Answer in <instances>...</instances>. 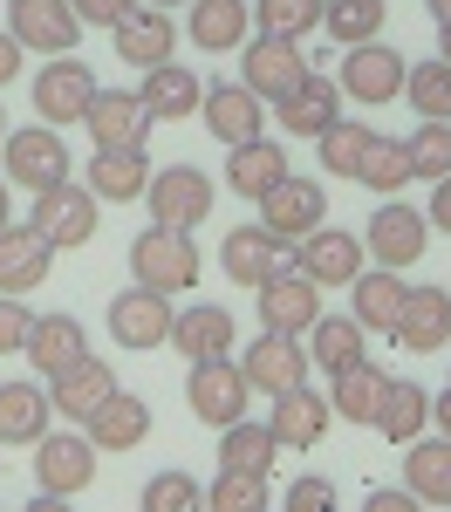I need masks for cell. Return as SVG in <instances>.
<instances>
[{
	"instance_id": "1",
	"label": "cell",
	"mask_w": 451,
	"mask_h": 512,
	"mask_svg": "<svg viewBox=\"0 0 451 512\" xmlns=\"http://www.w3.org/2000/svg\"><path fill=\"white\" fill-rule=\"evenodd\" d=\"M199 246L192 233H178V226H144V233L130 239V274L137 287H158V294H185V287H199Z\"/></svg>"
},
{
	"instance_id": "2",
	"label": "cell",
	"mask_w": 451,
	"mask_h": 512,
	"mask_svg": "<svg viewBox=\"0 0 451 512\" xmlns=\"http://www.w3.org/2000/svg\"><path fill=\"white\" fill-rule=\"evenodd\" d=\"M0 158H7V185H21V192H55V185L69 178V144H62V130H48V123L7 130V137H0Z\"/></svg>"
},
{
	"instance_id": "3",
	"label": "cell",
	"mask_w": 451,
	"mask_h": 512,
	"mask_svg": "<svg viewBox=\"0 0 451 512\" xmlns=\"http://www.w3.org/2000/svg\"><path fill=\"white\" fill-rule=\"evenodd\" d=\"M28 226H35L55 253H76V246H89L96 239V192L89 185H76V178H62L55 192H35V212H28Z\"/></svg>"
},
{
	"instance_id": "4",
	"label": "cell",
	"mask_w": 451,
	"mask_h": 512,
	"mask_svg": "<svg viewBox=\"0 0 451 512\" xmlns=\"http://www.w3.org/2000/svg\"><path fill=\"white\" fill-rule=\"evenodd\" d=\"M424 246H431V219H424L417 205H404V198H383V205L369 212L363 253L376 260V267L404 274V267H417V260H424Z\"/></svg>"
},
{
	"instance_id": "5",
	"label": "cell",
	"mask_w": 451,
	"mask_h": 512,
	"mask_svg": "<svg viewBox=\"0 0 451 512\" xmlns=\"http://www.w3.org/2000/svg\"><path fill=\"white\" fill-rule=\"evenodd\" d=\"M315 76V62L301 55V41H274V35H246L240 41V82L260 96V103H281L287 89Z\"/></svg>"
},
{
	"instance_id": "6",
	"label": "cell",
	"mask_w": 451,
	"mask_h": 512,
	"mask_svg": "<svg viewBox=\"0 0 451 512\" xmlns=\"http://www.w3.org/2000/svg\"><path fill=\"white\" fill-rule=\"evenodd\" d=\"M185 403H192V417L212 424V431H226V424H240L253 390H246L240 362L233 355H212V362H192V376H185Z\"/></svg>"
},
{
	"instance_id": "7",
	"label": "cell",
	"mask_w": 451,
	"mask_h": 512,
	"mask_svg": "<svg viewBox=\"0 0 451 512\" xmlns=\"http://www.w3.org/2000/svg\"><path fill=\"white\" fill-rule=\"evenodd\" d=\"M151 219L158 226H178V233H192V226H205L212 219V178H205L199 164H164V171H151Z\"/></svg>"
},
{
	"instance_id": "8",
	"label": "cell",
	"mask_w": 451,
	"mask_h": 512,
	"mask_svg": "<svg viewBox=\"0 0 451 512\" xmlns=\"http://www.w3.org/2000/svg\"><path fill=\"white\" fill-rule=\"evenodd\" d=\"M404 69H410V62L390 48V41H363V48H349V55H342L335 89H342L349 103L376 110V103H397V96H404Z\"/></svg>"
},
{
	"instance_id": "9",
	"label": "cell",
	"mask_w": 451,
	"mask_h": 512,
	"mask_svg": "<svg viewBox=\"0 0 451 512\" xmlns=\"http://www.w3.org/2000/svg\"><path fill=\"white\" fill-rule=\"evenodd\" d=\"M253 205H260V226L281 239V246L308 239V233H315V226L328 219V192L315 185V178H301V171H287L281 185H274L267 198H253Z\"/></svg>"
},
{
	"instance_id": "10",
	"label": "cell",
	"mask_w": 451,
	"mask_h": 512,
	"mask_svg": "<svg viewBox=\"0 0 451 512\" xmlns=\"http://www.w3.org/2000/svg\"><path fill=\"white\" fill-rule=\"evenodd\" d=\"M28 96H35V123L62 130V123H82V110L96 103V76H89V62H76V55H55L35 76Z\"/></svg>"
},
{
	"instance_id": "11",
	"label": "cell",
	"mask_w": 451,
	"mask_h": 512,
	"mask_svg": "<svg viewBox=\"0 0 451 512\" xmlns=\"http://www.w3.org/2000/svg\"><path fill=\"white\" fill-rule=\"evenodd\" d=\"M89 478H96V444L82 431H41L35 437V492L69 499V492H89Z\"/></svg>"
},
{
	"instance_id": "12",
	"label": "cell",
	"mask_w": 451,
	"mask_h": 512,
	"mask_svg": "<svg viewBox=\"0 0 451 512\" xmlns=\"http://www.w3.org/2000/svg\"><path fill=\"white\" fill-rule=\"evenodd\" d=\"M253 294H260V328H274V335H308L322 321V287L308 274H294V267L267 274Z\"/></svg>"
},
{
	"instance_id": "13",
	"label": "cell",
	"mask_w": 451,
	"mask_h": 512,
	"mask_svg": "<svg viewBox=\"0 0 451 512\" xmlns=\"http://www.w3.org/2000/svg\"><path fill=\"white\" fill-rule=\"evenodd\" d=\"M240 376H246V390H260V396H281L294 390V383H308V349H301V335H253L240 355Z\"/></svg>"
},
{
	"instance_id": "14",
	"label": "cell",
	"mask_w": 451,
	"mask_h": 512,
	"mask_svg": "<svg viewBox=\"0 0 451 512\" xmlns=\"http://www.w3.org/2000/svg\"><path fill=\"white\" fill-rule=\"evenodd\" d=\"M7 35L41 55H69L82 41V21L69 0H7Z\"/></svg>"
},
{
	"instance_id": "15",
	"label": "cell",
	"mask_w": 451,
	"mask_h": 512,
	"mask_svg": "<svg viewBox=\"0 0 451 512\" xmlns=\"http://www.w3.org/2000/svg\"><path fill=\"white\" fill-rule=\"evenodd\" d=\"M294 274H308L315 287H349L363 274V239L342 226H315L308 239H294Z\"/></svg>"
},
{
	"instance_id": "16",
	"label": "cell",
	"mask_w": 451,
	"mask_h": 512,
	"mask_svg": "<svg viewBox=\"0 0 451 512\" xmlns=\"http://www.w3.org/2000/svg\"><path fill=\"white\" fill-rule=\"evenodd\" d=\"M171 294H158V287H130V294H117L110 301V335H117L123 349H164L171 342Z\"/></svg>"
},
{
	"instance_id": "17",
	"label": "cell",
	"mask_w": 451,
	"mask_h": 512,
	"mask_svg": "<svg viewBox=\"0 0 451 512\" xmlns=\"http://www.w3.org/2000/svg\"><path fill=\"white\" fill-rule=\"evenodd\" d=\"M199 117H205V130H212L226 151H233V144H253V137H267V103H260L246 82H219V89H205Z\"/></svg>"
},
{
	"instance_id": "18",
	"label": "cell",
	"mask_w": 451,
	"mask_h": 512,
	"mask_svg": "<svg viewBox=\"0 0 451 512\" xmlns=\"http://www.w3.org/2000/svg\"><path fill=\"white\" fill-rule=\"evenodd\" d=\"M219 267H226V280H240V287H260L267 274L294 267V246H281L267 226H233V233L219 239Z\"/></svg>"
},
{
	"instance_id": "19",
	"label": "cell",
	"mask_w": 451,
	"mask_h": 512,
	"mask_svg": "<svg viewBox=\"0 0 451 512\" xmlns=\"http://www.w3.org/2000/svg\"><path fill=\"white\" fill-rule=\"evenodd\" d=\"M96 151H123V144H144L151 137V110L137 103V89H96V103L82 110Z\"/></svg>"
},
{
	"instance_id": "20",
	"label": "cell",
	"mask_w": 451,
	"mask_h": 512,
	"mask_svg": "<svg viewBox=\"0 0 451 512\" xmlns=\"http://www.w3.org/2000/svg\"><path fill=\"white\" fill-rule=\"evenodd\" d=\"M110 35H117V55L130 69H158V62H171V48H178V21H171L164 7H144V0H137Z\"/></svg>"
},
{
	"instance_id": "21",
	"label": "cell",
	"mask_w": 451,
	"mask_h": 512,
	"mask_svg": "<svg viewBox=\"0 0 451 512\" xmlns=\"http://www.w3.org/2000/svg\"><path fill=\"white\" fill-rule=\"evenodd\" d=\"M82 437H89L96 451H137V444L151 437V403H144V396H130V390H110L96 410H89Z\"/></svg>"
},
{
	"instance_id": "22",
	"label": "cell",
	"mask_w": 451,
	"mask_h": 512,
	"mask_svg": "<svg viewBox=\"0 0 451 512\" xmlns=\"http://www.w3.org/2000/svg\"><path fill=\"white\" fill-rule=\"evenodd\" d=\"M404 349L417 355H431V349H445L451 342V294L438 287V280H424V287H410L404 294V315H397V328H390Z\"/></svg>"
},
{
	"instance_id": "23",
	"label": "cell",
	"mask_w": 451,
	"mask_h": 512,
	"mask_svg": "<svg viewBox=\"0 0 451 512\" xmlns=\"http://www.w3.org/2000/svg\"><path fill=\"white\" fill-rule=\"evenodd\" d=\"M328 396H315L308 383H294V390L274 396V417H267V431H274V444H287V451H315L328 437Z\"/></svg>"
},
{
	"instance_id": "24",
	"label": "cell",
	"mask_w": 451,
	"mask_h": 512,
	"mask_svg": "<svg viewBox=\"0 0 451 512\" xmlns=\"http://www.w3.org/2000/svg\"><path fill=\"white\" fill-rule=\"evenodd\" d=\"M48 267H55V246L28 219H14L0 233V294H35L41 280H48Z\"/></svg>"
},
{
	"instance_id": "25",
	"label": "cell",
	"mask_w": 451,
	"mask_h": 512,
	"mask_svg": "<svg viewBox=\"0 0 451 512\" xmlns=\"http://www.w3.org/2000/svg\"><path fill=\"white\" fill-rule=\"evenodd\" d=\"M137 103L151 110V123L199 117V103H205V82L192 76L185 62H158V69H144V82H137Z\"/></svg>"
},
{
	"instance_id": "26",
	"label": "cell",
	"mask_w": 451,
	"mask_h": 512,
	"mask_svg": "<svg viewBox=\"0 0 451 512\" xmlns=\"http://www.w3.org/2000/svg\"><path fill=\"white\" fill-rule=\"evenodd\" d=\"M110 390H117L110 362L82 355V362H69L62 376H48V410H55V417H69V424H89V410H96Z\"/></svg>"
},
{
	"instance_id": "27",
	"label": "cell",
	"mask_w": 451,
	"mask_h": 512,
	"mask_svg": "<svg viewBox=\"0 0 451 512\" xmlns=\"http://www.w3.org/2000/svg\"><path fill=\"white\" fill-rule=\"evenodd\" d=\"M171 349L185 362H212V355H233V315L219 301H192L171 315Z\"/></svg>"
},
{
	"instance_id": "28",
	"label": "cell",
	"mask_w": 451,
	"mask_h": 512,
	"mask_svg": "<svg viewBox=\"0 0 451 512\" xmlns=\"http://www.w3.org/2000/svg\"><path fill=\"white\" fill-rule=\"evenodd\" d=\"M185 7H192L185 35H192V48H205V55H233V48L253 35V0H185Z\"/></svg>"
},
{
	"instance_id": "29",
	"label": "cell",
	"mask_w": 451,
	"mask_h": 512,
	"mask_svg": "<svg viewBox=\"0 0 451 512\" xmlns=\"http://www.w3.org/2000/svg\"><path fill=\"white\" fill-rule=\"evenodd\" d=\"M82 185L96 192V205H130V198H144V185H151V158H144V144H123V151H96Z\"/></svg>"
},
{
	"instance_id": "30",
	"label": "cell",
	"mask_w": 451,
	"mask_h": 512,
	"mask_svg": "<svg viewBox=\"0 0 451 512\" xmlns=\"http://www.w3.org/2000/svg\"><path fill=\"white\" fill-rule=\"evenodd\" d=\"M404 294H410V280L404 274H356L349 280V321L363 328V335H390L397 328V315H404Z\"/></svg>"
},
{
	"instance_id": "31",
	"label": "cell",
	"mask_w": 451,
	"mask_h": 512,
	"mask_svg": "<svg viewBox=\"0 0 451 512\" xmlns=\"http://www.w3.org/2000/svg\"><path fill=\"white\" fill-rule=\"evenodd\" d=\"M404 492L417 506H451V437H410L404 444Z\"/></svg>"
},
{
	"instance_id": "32",
	"label": "cell",
	"mask_w": 451,
	"mask_h": 512,
	"mask_svg": "<svg viewBox=\"0 0 451 512\" xmlns=\"http://www.w3.org/2000/svg\"><path fill=\"white\" fill-rule=\"evenodd\" d=\"M335 117H342V89H335V76H308L301 89H287L281 103H274V123H281L287 137H322Z\"/></svg>"
},
{
	"instance_id": "33",
	"label": "cell",
	"mask_w": 451,
	"mask_h": 512,
	"mask_svg": "<svg viewBox=\"0 0 451 512\" xmlns=\"http://www.w3.org/2000/svg\"><path fill=\"white\" fill-rule=\"evenodd\" d=\"M28 362H35L41 376H62L69 362H82L89 355V328H82L76 315H35V328H28Z\"/></svg>"
},
{
	"instance_id": "34",
	"label": "cell",
	"mask_w": 451,
	"mask_h": 512,
	"mask_svg": "<svg viewBox=\"0 0 451 512\" xmlns=\"http://www.w3.org/2000/svg\"><path fill=\"white\" fill-rule=\"evenodd\" d=\"M281 178H287V151L274 144V137L233 144V158H226V185H233L240 198H267Z\"/></svg>"
},
{
	"instance_id": "35",
	"label": "cell",
	"mask_w": 451,
	"mask_h": 512,
	"mask_svg": "<svg viewBox=\"0 0 451 512\" xmlns=\"http://www.w3.org/2000/svg\"><path fill=\"white\" fill-rule=\"evenodd\" d=\"M369 424L390 437V444H410V437H424V424H431V396H424V383H404V376H390V383H383V403H376V417H369Z\"/></svg>"
},
{
	"instance_id": "36",
	"label": "cell",
	"mask_w": 451,
	"mask_h": 512,
	"mask_svg": "<svg viewBox=\"0 0 451 512\" xmlns=\"http://www.w3.org/2000/svg\"><path fill=\"white\" fill-rule=\"evenodd\" d=\"M41 431H55V410L41 383H0V444H35Z\"/></svg>"
},
{
	"instance_id": "37",
	"label": "cell",
	"mask_w": 451,
	"mask_h": 512,
	"mask_svg": "<svg viewBox=\"0 0 451 512\" xmlns=\"http://www.w3.org/2000/svg\"><path fill=\"white\" fill-rule=\"evenodd\" d=\"M274 458H281V444H274V431L267 424H226V437H219V472H260L274 478Z\"/></svg>"
},
{
	"instance_id": "38",
	"label": "cell",
	"mask_w": 451,
	"mask_h": 512,
	"mask_svg": "<svg viewBox=\"0 0 451 512\" xmlns=\"http://www.w3.org/2000/svg\"><path fill=\"white\" fill-rule=\"evenodd\" d=\"M383 21H390V0H322V35H335L342 48L383 41Z\"/></svg>"
},
{
	"instance_id": "39",
	"label": "cell",
	"mask_w": 451,
	"mask_h": 512,
	"mask_svg": "<svg viewBox=\"0 0 451 512\" xmlns=\"http://www.w3.org/2000/svg\"><path fill=\"white\" fill-rule=\"evenodd\" d=\"M404 103L417 110V123H451V62L445 55L404 69Z\"/></svg>"
},
{
	"instance_id": "40",
	"label": "cell",
	"mask_w": 451,
	"mask_h": 512,
	"mask_svg": "<svg viewBox=\"0 0 451 512\" xmlns=\"http://www.w3.org/2000/svg\"><path fill=\"white\" fill-rule=\"evenodd\" d=\"M383 383H390V376H383L376 362H356V369H342V376H335L328 410H335L342 424H369V417H376V403H383Z\"/></svg>"
},
{
	"instance_id": "41",
	"label": "cell",
	"mask_w": 451,
	"mask_h": 512,
	"mask_svg": "<svg viewBox=\"0 0 451 512\" xmlns=\"http://www.w3.org/2000/svg\"><path fill=\"white\" fill-rule=\"evenodd\" d=\"M308 342H315V369H328V376H342V369H356L363 362V328L349 315H322L315 328H308Z\"/></svg>"
},
{
	"instance_id": "42",
	"label": "cell",
	"mask_w": 451,
	"mask_h": 512,
	"mask_svg": "<svg viewBox=\"0 0 451 512\" xmlns=\"http://www.w3.org/2000/svg\"><path fill=\"white\" fill-rule=\"evenodd\" d=\"M356 185H369V192H383V198L404 192V185H410V151H404V137H369L363 164H356Z\"/></svg>"
},
{
	"instance_id": "43",
	"label": "cell",
	"mask_w": 451,
	"mask_h": 512,
	"mask_svg": "<svg viewBox=\"0 0 451 512\" xmlns=\"http://www.w3.org/2000/svg\"><path fill=\"white\" fill-rule=\"evenodd\" d=\"M322 28V0H260L253 7V35H274V41H301Z\"/></svg>"
},
{
	"instance_id": "44",
	"label": "cell",
	"mask_w": 451,
	"mask_h": 512,
	"mask_svg": "<svg viewBox=\"0 0 451 512\" xmlns=\"http://www.w3.org/2000/svg\"><path fill=\"white\" fill-rule=\"evenodd\" d=\"M369 137H376L369 123H356V117H335V123L322 130V137H315V144H322V164L335 171V178H356V164H363Z\"/></svg>"
},
{
	"instance_id": "45",
	"label": "cell",
	"mask_w": 451,
	"mask_h": 512,
	"mask_svg": "<svg viewBox=\"0 0 451 512\" xmlns=\"http://www.w3.org/2000/svg\"><path fill=\"white\" fill-rule=\"evenodd\" d=\"M404 151H410V178H451V123H417L404 137Z\"/></svg>"
},
{
	"instance_id": "46",
	"label": "cell",
	"mask_w": 451,
	"mask_h": 512,
	"mask_svg": "<svg viewBox=\"0 0 451 512\" xmlns=\"http://www.w3.org/2000/svg\"><path fill=\"white\" fill-rule=\"evenodd\" d=\"M205 512H267V478L260 472H219L205 485Z\"/></svg>"
},
{
	"instance_id": "47",
	"label": "cell",
	"mask_w": 451,
	"mask_h": 512,
	"mask_svg": "<svg viewBox=\"0 0 451 512\" xmlns=\"http://www.w3.org/2000/svg\"><path fill=\"white\" fill-rule=\"evenodd\" d=\"M137 512H205V485L192 472H158L151 485H144Z\"/></svg>"
},
{
	"instance_id": "48",
	"label": "cell",
	"mask_w": 451,
	"mask_h": 512,
	"mask_svg": "<svg viewBox=\"0 0 451 512\" xmlns=\"http://www.w3.org/2000/svg\"><path fill=\"white\" fill-rule=\"evenodd\" d=\"M28 328H35V308H28L21 294H0V355L28 349Z\"/></svg>"
},
{
	"instance_id": "49",
	"label": "cell",
	"mask_w": 451,
	"mask_h": 512,
	"mask_svg": "<svg viewBox=\"0 0 451 512\" xmlns=\"http://www.w3.org/2000/svg\"><path fill=\"white\" fill-rule=\"evenodd\" d=\"M287 512H335V485H328V478H294V485H287Z\"/></svg>"
},
{
	"instance_id": "50",
	"label": "cell",
	"mask_w": 451,
	"mask_h": 512,
	"mask_svg": "<svg viewBox=\"0 0 451 512\" xmlns=\"http://www.w3.org/2000/svg\"><path fill=\"white\" fill-rule=\"evenodd\" d=\"M69 7H76L82 28H117V21L130 14V7H137V0H69Z\"/></svg>"
},
{
	"instance_id": "51",
	"label": "cell",
	"mask_w": 451,
	"mask_h": 512,
	"mask_svg": "<svg viewBox=\"0 0 451 512\" xmlns=\"http://www.w3.org/2000/svg\"><path fill=\"white\" fill-rule=\"evenodd\" d=\"M363 512H424L410 492H390V485H369L363 492Z\"/></svg>"
},
{
	"instance_id": "52",
	"label": "cell",
	"mask_w": 451,
	"mask_h": 512,
	"mask_svg": "<svg viewBox=\"0 0 451 512\" xmlns=\"http://www.w3.org/2000/svg\"><path fill=\"white\" fill-rule=\"evenodd\" d=\"M424 219H431V233H451V178L431 185V205H424Z\"/></svg>"
},
{
	"instance_id": "53",
	"label": "cell",
	"mask_w": 451,
	"mask_h": 512,
	"mask_svg": "<svg viewBox=\"0 0 451 512\" xmlns=\"http://www.w3.org/2000/svg\"><path fill=\"white\" fill-rule=\"evenodd\" d=\"M21 55H28L21 41H14V35H0V89H7V82L21 76Z\"/></svg>"
},
{
	"instance_id": "54",
	"label": "cell",
	"mask_w": 451,
	"mask_h": 512,
	"mask_svg": "<svg viewBox=\"0 0 451 512\" xmlns=\"http://www.w3.org/2000/svg\"><path fill=\"white\" fill-rule=\"evenodd\" d=\"M21 512H76V506H69V499H55V492H35Z\"/></svg>"
},
{
	"instance_id": "55",
	"label": "cell",
	"mask_w": 451,
	"mask_h": 512,
	"mask_svg": "<svg viewBox=\"0 0 451 512\" xmlns=\"http://www.w3.org/2000/svg\"><path fill=\"white\" fill-rule=\"evenodd\" d=\"M431 417H438V431L451 437V390H445V396H431Z\"/></svg>"
},
{
	"instance_id": "56",
	"label": "cell",
	"mask_w": 451,
	"mask_h": 512,
	"mask_svg": "<svg viewBox=\"0 0 451 512\" xmlns=\"http://www.w3.org/2000/svg\"><path fill=\"white\" fill-rule=\"evenodd\" d=\"M7 192H14V185H7V178H0V233H7V226H14V198H7Z\"/></svg>"
},
{
	"instance_id": "57",
	"label": "cell",
	"mask_w": 451,
	"mask_h": 512,
	"mask_svg": "<svg viewBox=\"0 0 451 512\" xmlns=\"http://www.w3.org/2000/svg\"><path fill=\"white\" fill-rule=\"evenodd\" d=\"M438 55L451 62V21H438Z\"/></svg>"
},
{
	"instance_id": "58",
	"label": "cell",
	"mask_w": 451,
	"mask_h": 512,
	"mask_svg": "<svg viewBox=\"0 0 451 512\" xmlns=\"http://www.w3.org/2000/svg\"><path fill=\"white\" fill-rule=\"evenodd\" d=\"M431 7V21H451V0H424Z\"/></svg>"
},
{
	"instance_id": "59",
	"label": "cell",
	"mask_w": 451,
	"mask_h": 512,
	"mask_svg": "<svg viewBox=\"0 0 451 512\" xmlns=\"http://www.w3.org/2000/svg\"><path fill=\"white\" fill-rule=\"evenodd\" d=\"M144 7H164V14H171V7H185V0H144Z\"/></svg>"
},
{
	"instance_id": "60",
	"label": "cell",
	"mask_w": 451,
	"mask_h": 512,
	"mask_svg": "<svg viewBox=\"0 0 451 512\" xmlns=\"http://www.w3.org/2000/svg\"><path fill=\"white\" fill-rule=\"evenodd\" d=\"M0 137H7V110H0Z\"/></svg>"
}]
</instances>
